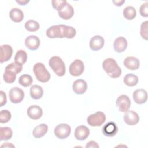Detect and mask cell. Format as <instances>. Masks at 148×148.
Wrapping results in <instances>:
<instances>
[{
    "label": "cell",
    "instance_id": "cell-1",
    "mask_svg": "<svg viewBox=\"0 0 148 148\" xmlns=\"http://www.w3.org/2000/svg\"><path fill=\"white\" fill-rule=\"evenodd\" d=\"M76 34V29L71 27L64 24L54 25L49 27L46 34L49 38H73Z\"/></svg>",
    "mask_w": 148,
    "mask_h": 148
},
{
    "label": "cell",
    "instance_id": "cell-2",
    "mask_svg": "<svg viewBox=\"0 0 148 148\" xmlns=\"http://www.w3.org/2000/svg\"><path fill=\"white\" fill-rule=\"evenodd\" d=\"M102 67L108 75L112 78H117L121 74V69L115 60L108 58L102 63Z\"/></svg>",
    "mask_w": 148,
    "mask_h": 148
},
{
    "label": "cell",
    "instance_id": "cell-3",
    "mask_svg": "<svg viewBox=\"0 0 148 148\" xmlns=\"http://www.w3.org/2000/svg\"><path fill=\"white\" fill-rule=\"evenodd\" d=\"M22 65L14 62H12L8 65L5 68V71L3 75L4 81L7 83H13L17 73H20L22 70Z\"/></svg>",
    "mask_w": 148,
    "mask_h": 148
},
{
    "label": "cell",
    "instance_id": "cell-4",
    "mask_svg": "<svg viewBox=\"0 0 148 148\" xmlns=\"http://www.w3.org/2000/svg\"><path fill=\"white\" fill-rule=\"evenodd\" d=\"M49 64L54 72L58 76H63L65 73V65L62 59L58 56L51 57Z\"/></svg>",
    "mask_w": 148,
    "mask_h": 148
},
{
    "label": "cell",
    "instance_id": "cell-5",
    "mask_svg": "<svg viewBox=\"0 0 148 148\" xmlns=\"http://www.w3.org/2000/svg\"><path fill=\"white\" fill-rule=\"evenodd\" d=\"M33 71L37 80L42 83L47 82L50 79V74L45 65L41 62L36 63L33 67Z\"/></svg>",
    "mask_w": 148,
    "mask_h": 148
},
{
    "label": "cell",
    "instance_id": "cell-6",
    "mask_svg": "<svg viewBox=\"0 0 148 148\" xmlns=\"http://www.w3.org/2000/svg\"><path fill=\"white\" fill-rule=\"evenodd\" d=\"M106 120V116L102 112H97L94 114H90L87 119V123L92 127H100Z\"/></svg>",
    "mask_w": 148,
    "mask_h": 148
},
{
    "label": "cell",
    "instance_id": "cell-7",
    "mask_svg": "<svg viewBox=\"0 0 148 148\" xmlns=\"http://www.w3.org/2000/svg\"><path fill=\"white\" fill-rule=\"evenodd\" d=\"M71 132V127L65 123L57 125L54 129V134L59 139H63L69 136Z\"/></svg>",
    "mask_w": 148,
    "mask_h": 148
},
{
    "label": "cell",
    "instance_id": "cell-8",
    "mask_svg": "<svg viewBox=\"0 0 148 148\" xmlns=\"http://www.w3.org/2000/svg\"><path fill=\"white\" fill-rule=\"evenodd\" d=\"M84 69V65L83 61L79 59H76L71 64L69 71L72 76H79L82 74Z\"/></svg>",
    "mask_w": 148,
    "mask_h": 148
},
{
    "label": "cell",
    "instance_id": "cell-9",
    "mask_svg": "<svg viewBox=\"0 0 148 148\" xmlns=\"http://www.w3.org/2000/svg\"><path fill=\"white\" fill-rule=\"evenodd\" d=\"M10 101L13 103H18L24 97V92L21 88L15 87L11 88L9 92Z\"/></svg>",
    "mask_w": 148,
    "mask_h": 148
},
{
    "label": "cell",
    "instance_id": "cell-10",
    "mask_svg": "<svg viewBox=\"0 0 148 148\" xmlns=\"http://www.w3.org/2000/svg\"><path fill=\"white\" fill-rule=\"evenodd\" d=\"M116 105L119 110L121 112H125L130 108L131 100L130 98L124 94L120 95L116 100Z\"/></svg>",
    "mask_w": 148,
    "mask_h": 148
},
{
    "label": "cell",
    "instance_id": "cell-11",
    "mask_svg": "<svg viewBox=\"0 0 148 148\" xmlns=\"http://www.w3.org/2000/svg\"><path fill=\"white\" fill-rule=\"evenodd\" d=\"M124 121L129 125H134L139 121V116L133 110H127L124 115Z\"/></svg>",
    "mask_w": 148,
    "mask_h": 148
},
{
    "label": "cell",
    "instance_id": "cell-12",
    "mask_svg": "<svg viewBox=\"0 0 148 148\" xmlns=\"http://www.w3.org/2000/svg\"><path fill=\"white\" fill-rule=\"evenodd\" d=\"M118 132V128L113 121L108 122L102 127L103 134L108 137H112L116 135Z\"/></svg>",
    "mask_w": 148,
    "mask_h": 148
},
{
    "label": "cell",
    "instance_id": "cell-13",
    "mask_svg": "<svg viewBox=\"0 0 148 148\" xmlns=\"http://www.w3.org/2000/svg\"><path fill=\"white\" fill-rule=\"evenodd\" d=\"M105 40L103 37L100 35L93 36L90 40V47L93 51H98L102 49L104 45Z\"/></svg>",
    "mask_w": 148,
    "mask_h": 148
},
{
    "label": "cell",
    "instance_id": "cell-14",
    "mask_svg": "<svg viewBox=\"0 0 148 148\" xmlns=\"http://www.w3.org/2000/svg\"><path fill=\"white\" fill-rule=\"evenodd\" d=\"M12 53L13 49L10 45H3L1 46L0 62L3 63L9 60L12 56Z\"/></svg>",
    "mask_w": 148,
    "mask_h": 148
},
{
    "label": "cell",
    "instance_id": "cell-15",
    "mask_svg": "<svg viewBox=\"0 0 148 148\" xmlns=\"http://www.w3.org/2000/svg\"><path fill=\"white\" fill-rule=\"evenodd\" d=\"M90 134V130L85 125H79L75 130V137L77 140H84Z\"/></svg>",
    "mask_w": 148,
    "mask_h": 148
},
{
    "label": "cell",
    "instance_id": "cell-16",
    "mask_svg": "<svg viewBox=\"0 0 148 148\" xmlns=\"http://www.w3.org/2000/svg\"><path fill=\"white\" fill-rule=\"evenodd\" d=\"M27 115L32 120H38L40 119L43 114L42 108L38 105L30 106L27 111Z\"/></svg>",
    "mask_w": 148,
    "mask_h": 148
},
{
    "label": "cell",
    "instance_id": "cell-17",
    "mask_svg": "<svg viewBox=\"0 0 148 148\" xmlns=\"http://www.w3.org/2000/svg\"><path fill=\"white\" fill-rule=\"evenodd\" d=\"M40 39L35 35H30L25 39V46L31 50H35L39 47Z\"/></svg>",
    "mask_w": 148,
    "mask_h": 148
},
{
    "label": "cell",
    "instance_id": "cell-18",
    "mask_svg": "<svg viewBox=\"0 0 148 148\" xmlns=\"http://www.w3.org/2000/svg\"><path fill=\"white\" fill-rule=\"evenodd\" d=\"M87 88V84L85 80L83 79H78L75 80L72 86V89L74 92L77 94H84Z\"/></svg>",
    "mask_w": 148,
    "mask_h": 148
},
{
    "label": "cell",
    "instance_id": "cell-19",
    "mask_svg": "<svg viewBox=\"0 0 148 148\" xmlns=\"http://www.w3.org/2000/svg\"><path fill=\"white\" fill-rule=\"evenodd\" d=\"M133 99L138 104H142L146 102L147 99V94L143 89L136 90L133 93Z\"/></svg>",
    "mask_w": 148,
    "mask_h": 148
},
{
    "label": "cell",
    "instance_id": "cell-20",
    "mask_svg": "<svg viewBox=\"0 0 148 148\" xmlns=\"http://www.w3.org/2000/svg\"><path fill=\"white\" fill-rule=\"evenodd\" d=\"M127 39L123 36H119L115 39L113 43V48L116 52L122 53L127 49Z\"/></svg>",
    "mask_w": 148,
    "mask_h": 148
},
{
    "label": "cell",
    "instance_id": "cell-21",
    "mask_svg": "<svg viewBox=\"0 0 148 148\" xmlns=\"http://www.w3.org/2000/svg\"><path fill=\"white\" fill-rule=\"evenodd\" d=\"M58 16L63 20H69L71 18L74 14V9L73 7L68 3L60 11L58 12Z\"/></svg>",
    "mask_w": 148,
    "mask_h": 148
},
{
    "label": "cell",
    "instance_id": "cell-22",
    "mask_svg": "<svg viewBox=\"0 0 148 148\" xmlns=\"http://www.w3.org/2000/svg\"><path fill=\"white\" fill-rule=\"evenodd\" d=\"M124 65L130 70H136L139 68L140 62L136 57L130 56L124 60Z\"/></svg>",
    "mask_w": 148,
    "mask_h": 148
},
{
    "label": "cell",
    "instance_id": "cell-23",
    "mask_svg": "<svg viewBox=\"0 0 148 148\" xmlns=\"http://www.w3.org/2000/svg\"><path fill=\"white\" fill-rule=\"evenodd\" d=\"M48 131V126L46 124H40L34 128L32 131V135L35 138L43 137Z\"/></svg>",
    "mask_w": 148,
    "mask_h": 148
},
{
    "label": "cell",
    "instance_id": "cell-24",
    "mask_svg": "<svg viewBox=\"0 0 148 148\" xmlns=\"http://www.w3.org/2000/svg\"><path fill=\"white\" fill-rule=\"evenodd\" d=\"M9 17L15 23H19L23 20L24 14L21 10L15 8L12 9L10 11Z\"/></svg>",
    "mask_w": 148,
    "mask_h": 148
},
{
    "label": "cell",
    "instance_id": "cell-25",
    "mask_svg": "<svg viewBox=\"0 0 148 148\" xmlns=\"http://www.w3.org/2000/svg\"><path fill=\"white\" fill-rule=\"evenodd\" d=\"M43 94L42 87L39 85H33L30 88V95L34 99H40Z\"/></svg>",
    "mask_w": 148,
    "mask_h": 148
},
{
    "label": "cell",
    "instance_id": "cell-26",
    "mask_svg": "<svg viewBox=\"0 0 148 148\" xmlns=\"http://www.w3.org/2000/svg\"><path fill=\"white\" fill-rule=\"evenodd\" d=\"M123 82L127 86L132 87L137 84L138 82V77L134 74L128 73L124 76Z\"/></svg>",
    "mask_w": 148,
    "mask_h": 148
},
{
    "label": "cell",
    "instance_id": "cell-27",
    "mask_svg": "<svg viewBox=\"0 0 148 148\" xmlns=\"http://www.w3.org/2000/svg\"><path fill=\"white\" fill-rule=\"evenodd\" d=\"M27 60V54L24 50H19L17 51L14 57V61L16 63L23 65L26 62Z\"/></svg>",
    "mask_w": 148,
    "mask_h": 148
},
{
    "label": "cell",
    "instance_id": "cell-28",
    "mask_svg": "<svg viewBox=\"0 0 148 148\" xmlns=\"http://www.w3.org/2000/svg\"><path fill=\"white\" fill-rule=\"evenodd\" d=\"M12 130L9 127H1L0 128V140H6L11 139L12 137Z\"/></svg>",
    "mask_w": 148,
    "mask_h": 148
},
{
    "label": "cell",
    "instance_id": "cell-29",
    "mask_svg": "<svg viewBox=\"0 0 148 148\" xmlns=\"http://www.w3.org/2000/svg\"><path fill=\"white\" fill-rule=\"evenodd\" d=\"M136 15L135 9L132 6H127L123 10V16L127 20H133Z\"/></svg>",
    "mask_w": 148,
    "mask_h": 148
},
{
    "label": "cell",
    "instance_id": "cell-30",
    "mask_svg": "<svg viewBox=\"0 0 148 148\" xmlns=\"http://www.w3.org/2000/svg\"><path fill=\"white\" fill-rule=\"evenodd\" d=\"M33 79L32 77L27 74H24L20 76L18 79V82L20 85L23 87H28L32 83Z\"/></svg>",
    "mask_w": 148,
    "mask_h": 148
},
{
    "label": "cell",
    "instance_id": "cell-31",
    "mask_svg": "<svg viewBox=\"0 0 148 148\" xmlns=\"http://www.w3.org/2000/svg\"><path fill=\"white\" fill-rule=\"evenodd\" d=\"M25 28L30 32H34L39 29V24L34 20H29L25 23Z\"/></svg>",
    "mask_w": 148,
    "mask_h": 148
},
{
    "label": "cell",
    "instance_id": "cell-32",
    "mask_svg": "<svg viewBox=\"0 0 148 148\" xmlns=\"http://www.w3.org/2000/svg\"><path fill=\"white\" fill-rule=\"evenodd\" d=\"M53 7L57 10H61L66 5L67 1L66 0H53L51 1Z\"/></svg>",
    "mask_w": 148,
    "mask_h": 148
},
{
    "label": "cell",
    "instance_id": "cell-33",
    "mask_svg": "<svg viewBox=\"0 0 148 148\" xmlns=\"http://www.w3.org/2000/svg\"><path fill=\"white\" fill-rule=\"evenodd\" d=\"M11 119V113L8 110H2L0 112V123H8Z\"/></svg>",
    "mask_w": 148,
    "mask_h": 148
},
{
    "label": "cell",
    "instance_id": "cell-34",
    "mask_svg": "<svg viewBox=\"0 0 148 148\" xmlns=\"http://www.w3.org/2000/svg\"><path fill=\"white\" fill-rule=\"evenodd\" d=\"M147 27H148V21H145L143 22L140 26V35L143 39L147 40L148 34H147Z\"/></svg>",
    "mask_w": 148,
    "mask_h": 148
},
{
    "label": "cell",
    "instance_id": "cell-35",
    "mask_svg": "<svg viewBox=\"0 0 148 148\" xmlns=\"http://www.w3.org/2000/svg\"><path fill=\"white\" fill-rule=\"evenodd\" d=\"M139 12L142 17H146L148 16V2H146L143 3L139 9Z\"/></svg>",
    "mask_w": 148,
    "mask_h": 148
},
{
    "label": "cell",
    "instance_id": "cell-36",
    "mask_svg": "<svg viewBox=\"0 0 148 148\" xmlns=\"http://www.w3.org/2000/svg\"><path fill=\"white\" fill-rule=\"evenodd\" d=\"M0 94H1V97H0V106L2 107L3 105H5L6 103L7 99H6V94L3 91H0Z\"/></svg>",
    "mask_w": 148,
    "mask_h": 148
},
{
    "label": "cell",
    "instance_id": "cell-37",
    "mask_svg": "<svg viewBox=\"0 0 148 148\" xmlns=\"http://www.w3.org/2000/svg\"><path fill=\"white\" fill-rule=\"evenodd\" d=\"M99 145L97 144V142H95V141H90L88 142L86 145V148H89V147H99Z\"/></svg>",
    "mask_w": 148,
    "mask_h": 148
},
{
    "label": "cell",
    "instance_id": "cell-38",
    "mask_svg": "<svg viewBox=\"0 0 148 148\" xmlns=\"http://www.w3.org/2000/svg\"><path fill=\"white\" fill-rule=\"evenodd\" d=\"M125 2L124 0H116L113 1V3L117 6H121Z\"/></svg>",
    "mask_w": 148,
    "mask_h": 148
},
{
    "label": "cell",
    "instance_id": "cell-39",
    "mask_svg": "<svg viewBox=\"0 0 148 148\" xmlns=\"http://www.w3.org/2000/svg\"><path fill=\"white\" fill-rule=\"evenodd\" d=\"M17 3H18V4H20V5H25L27 3H28L29 1H27V0H16V1Z\"/></svg>",
    "mask_w": 148,
    "mask_h": 148
},
{
    "label": "cell",
    "instance_id": "cell-40",
    "mask_svg": "<svg viewBox=\"0 0 148 148\" xmlns=\"http://www.w3.org/2000/svg\"><path fill=\"white\" fill-rule=\"evenodd\" d=\"M14 147V146L13 145L12 143H5V144H3L2 145H1V147Z\"/></svg>",
    "mask_w": 148,
    "mask_h": 148
}]
</instances>
